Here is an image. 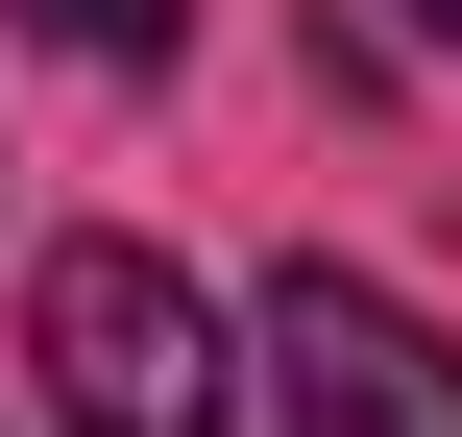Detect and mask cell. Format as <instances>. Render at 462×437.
<instances>
[{
    "instance_id": "1",
    "label": "cell",
    "mask_w": 462,
    "mask_h": 437,
    "mask_svg": "<svg viewBox=\"0 0 462 437\" xmlns=\"http://www.w3.org/2000/svg\"><path fill=\"white\" fill-rule=\"evenodd\" d=\"M24 365H49V414H73V437H244L219 292H195L171 243H122V219L24 268Z\"/></svg>"
},
{
    "instance_id": "2",
    "label": "cell",
    "mask_w": 462,
    "mask_h": 437,
    "mask_svg": "<svg viewBox=\"0 0 462 437\" xmlns=\"http://www.w3.org/2000/svg\"><path fill=\"white\" fill-rule=\"evenodd\" d=\"M244 341H268V414H292V437H462V341L414 316V292H365L341 243H317V268H268V316H244Z\"/></svg>"
},
{
    "instance_id": "3",
    "label": "cell",
    "mask_w": 462,
    "mask_h": 437,
    "mask_svg": "<svg viewBox=\"0 0 462 437\" xmlns=\"http://www.w3.org/2000/svg\"><path fill=\"white\" fill-rule=\"evenodd\" d=\"M24 24H49L73 73H171V49H195V0H24Z\"/></svg>"
},
{
    "instance_id": "4",
    "label": "cell",
    "mask_w": 462,
    "mask_h": 437,
    "mask_svg": "<svg viewBox=\"0 0 462 437\" xmlns=\"http://www.w3.org/2000/svg\"><path fill=\"white\" fill-rule=\"evenodd\" d=\"M390 24H414V49H439V73H462V0H390Z\"/></svg>"
}]
</instances>
